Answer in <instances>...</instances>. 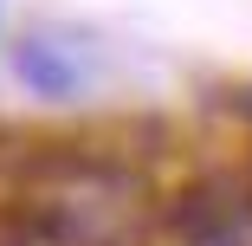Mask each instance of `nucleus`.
<instances>
[{
	"mask_svg": "<svg viewBox=\"0 0 252 246\" xmlns=\"http://www.w3.org/2000/svg\"><path fill=\"white\" fill-rule=\"evenodd\" d=\"M13 71H20L39 97H78V84H84V59L71 52L59 33H32L20 52H13Z\"/></svg>",
	"mask_w": 252,
	"mask_h": 246,
	"instance_id": "f257e3e1",
	"label": "nucleus"
},
{
	"mask_svg": "<svg viewBox=\"0 0 252 246\" xmlns=\"http://www.w3.org/2000/svg\"><path fill=\"white\" fill-rule=\"evenodd\" d=\"M246 104H252V97H246Z\"/></svg>",
	"mask_w": 252,
	"mask_h": 246,
	"instance_id": "f03ea898",
	"label": "nucleus"
}]
</instances>
